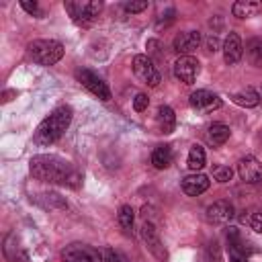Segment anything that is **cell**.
Masks as SVG:
<instances>
[{"label": "cell", "instance_id": "12", "mask_svg": "<svg viewBox=\"0 0 262 262\" xmlns=\"http://www.w3.org/2000/svg\"><path fill=\"white\" fill-rule=\"evenodd\" d=\"M237 174L244 182L248 184H256L262 180V164L254 158V156H246L239 160L237 164Z\"/></svg>", "mask_w": 262, "mask_h": 262}, {"label": "cell", "instance_id": "26", "mask_svg": "<svg viewBox=\"0 0 262 262\" xmlns=\"http://www.w3.org/2000/svg\"><path fill=\"white\" fill-rule=\"evenodd\" d=\"M102 260H104V262H129L127 256H125L123 252L115 250V248H106L104 254H102Z\"/></svg>", "mask_w": 262, "mask_h": 262}, {"label": "cell", "instance_id": "31", "mask_svg": "<svg viewBox=\"0 0 262 262\" xmlns=\"http://www.w3.org/2000/svg\"><path fill=\"white\" fill-rule=\"evenodd\" d=\"M205 47H207V51H209V53H215V51L219 49V39H217L215 35H209V37H207V41H205Z\"/></svg>", "mask_w": 262, "mask_h": 262}, {"label": "cell", "instance_id": "10", "mask_svg": "<svg viewBox=\"0 0 262 262\" xmlns=\"http://www.w3.org/2000/svg\"><path fill=\"white\" fill-rule=\"evenodd\" d=\"M205 217L213 225H225L235 217V209H233V205L229 201H215L213 205L207 207Z\"/></svg>", "mask_w": 262, "mask_h": 262}, {"label": "cell", "instance_id": "4", "mask_svg": "<svg viewBox=\"0 0 262 262\" xmlns=\"http://www.w3.org/2000/svg\"><path fill=\"white\" fill-rule=\"evenodd\" d=\"M66 10L70 12L72 20L82 25V27H88L96 20L98 12L102 10V2H96V0H74V2H66Z\"/></svg>", "mask_w": 262, "mask_h": 262}, {"label": "cell", "instance_id": "16", "mask_svg": "<svg viewBox=\"0 0 262 262\" xmlns=\"http://www.w3.org/2000/svg\"><path fill=\"white\" fill-rule=\"evenodd\" d=\"M227 242H229V262H248V256H246V248H244V242L237 233V229L229 227L227 231Z\"/></svg>", "mask_w": 262, "mask_h": 262}, {"label": "cell", "instance_id": "14", "mask_svg": "<svg viewBox=\"0 0 262 262\" xmlns=\"http://www.w3.org/2000/svg\"><path fill=\"white\" fill-rule=\"evenodd\" d=\"M242 53H244V47H242L239 35L233 33V31L227 33V37L223 41V59H225V63H229V66L237 63L242 59Z\"/></svg>", "mask_w": 262, "mask_h": 262}, {"label": "cell", "instance_id": "33", "mask_svg": "<svg viewBox=\"0 0 262 262\" xmlns=\"http://www.w3.org/2000/svg\"><path fill=\"white\" fill-rule=\"evenodd\" d=\"M260 61H262V55H260Z\"/></svg>", "mask_w": 262, "mask_h": 262}, {"label": "cell", "instance_id": "19", "mask_svg": "<svg viewBox=\"0 0 262 262\" xmlns=\"http://www.w3.org/2000/svg\"><path fill=\"white\" fill-rule=\"evenodd\" d=\"M156 121H158V127H160L162 133H172L174 127H176V115H174V111H172L170 106H166V104H162V106L158 108Z\"/></svg>", "mask_w": 262, "mask_h": 262}, {"label": "cell", "instance_id": "6", "mask_svg": "<svg viewBox=\"0 0 262 262\" xmlns=\"http://www.w3.org/2000/svg\"><path fill=\"white\" fill-rule=\"evenodd\" d=\"M133 74L137 76L139 82H143L151 88H156L162 82V76H160L158 68L154 66L151 57H147V55H135L133 57Z\"/></svg>", "mask_w": 262, "mask_h": 262}, {"label": "cell", "instance_id": "29", "mask_svg": "<svg viewBox=\"0 0 262 262\" xmlns=\"http://www.w3.org/2000/svg\"><path fill=\"white\" fill-rule=\"evenodd\" d=\"M123 6H125L127 12L133 14V12H143V10L147 8V2H145V0H141V2H133V0H131V2H125Z\"/></svg>", "mask_w": 262, "mask_h": 262}, {"label": "cell", "instance_id": "18", "mask_svg": "<svg viewBox=\"0 0 262 262\" xmlns=\"http://www.w3.org/2000/svg\"><path fill=\"white\" fill-rule=\"evenodd\" d=\"M229 98L239 104V106H246V108H252L260 102V94L254 90V88H244V90H237V92H231Z\"/></svg>", "mask_w": 262, "mask_h": 262}, {"label": "cell", "instance_id": "25", "mask_svg": "<svg viewBox=\"0 0 262 262\" xmlns=\"http://www.w3.org/2000/svg\"><path fill=\"white\" fill-rule=\"evenodd\" d=\"M213 176L217 182H229L231 176H233V170L229 166H215L213 168Z\"/></svg>", "mask_w": 262, "mask_h": 262}, {"label": "cell", "instance_id": "5", "mask_svg": "<svg viewBox=\"0 0 262 262\" xmlns=\"http://www.w3.org/2000/svg\"><path fill=\"white\" fill-rule=\"evenodd\" d=\"M61 262H104L102 254L88 244H70L61 252Z\"/></svg>", "mask_w": 262, "mask_h": 262}, {"label": "cell", "instance_id": "22", "mask_svg": "<svg viewBox=\"0 0 262 262\" xmlns=\"http://www.w3.org/2000/svg\"><path fill=\"white\" fill-rule=\"evenodd\" d=\"M151 164L158 168V170H164L172 164V149L170 145H158L151 154Z\"/></svg>", "mask_w": 262, "mask_h": 262}, {"label": "cell", "instance_id": "30", "mask_svg": "<svg viewBox=\"0 0 262 262\" xmlns=\"http://www.w3.org/2000/svg\"><path fill=\"white\" fill-rule=\"evenodd\" d=\"M20 6H23L27 12L35 14V16H41V14H43V12L39 10V4H37V2H27V0H23V2H20Z\"/></svg>", "mask_w": 262, "mask_h": 262}, {"label": "cell", "instance_id": "13", "mask_svg": "<svg viewBox=\"0 0 262 262\" xmlns=\"http://www.w3.org/2000/svg\"><path fill=\"white\" fill-rule=\"evenodd\" d=\"M201 33L199 31H184V33H178L174 37V51L182 53V55H188L192 53L199 45H201Z\"/></svg>", "mask_w": 262, "mask_h": 262}, {"label": "cell", "instance_id": "7", "mask_svg": "<svg viewBox=\"0 0 262 262\" xmlns=\"http://www.w3.org/2000/svg\"><path fill=\"white\" fill-rule=\"evenodd\" d=\"M76 76H78V80L82 82V86H84L86 90H90L96 98H100V100H108V98H111V90H108L106 82H104L98 74H94V72H90V70H78Z\"/></svg>", "mask_w": 262, "mask_h": 262}, {"label": "cell", "instance_id": "8", "mask_svg": "<svg viewBox=\"0 0 262 262\" xmlns=\"http://www.w3.org/2000/svg\"><path fill=\"white\" fill-rule=\"evenodd\" d=\"M141 239H143V244H145V248L158 258V260H166L168 258V252H166V248H164V244H162V239H160V233H158V229H156V225L151 223V221H145L143 225H141Z\"/></svg>", "mask_w": 262, "mask_h": 262}, {"label": "cell", "instance_id": "17", "mask_svg": "<svg viewBox=\"0 0 262 262\" xmlns=\"http://www.w3.org/2000/svg\"><path fill=\"white\" fill-rule=\"evenodd\" d=\"M260 10H262V2H260V0H237V2H233V6H231L233 16H237V18L256 16Z\"/></svg>", "mask_w": 262, "mask_h": 262}, {"label": "cell", "instance_id": "15", "mask_svg": "<svg viewBox=\"0 0 262 262\" xmlns=\"http://www.w3.org/2000/svg\"><path fill=\"white\" fill-rule=\"evenodd\" d=\"M207 188H209V178L201 172H194V174H188V176L182 178V190L188 196H199Z\"/></svg>", "mask_w": 262, "mask_h": 262}, {"label": "cell", "instance_id": "9", "mask_svg": "<svg viewBox=\"0 0 262 262\" xmlns=\"http://www.w3.org/2000/svg\"><path fill=\"white\" fill-rule=\"evenodd\" d=\"M199 70H201L199 59L192 55H180L174 61V76L184 84H192L199 76Z\"/></svg>", "mask_w": 262, "mask_h": 262}, {"label": "cell", "instance_id": "1", "mask_svg": "<svg viewBox=\"0 0 262 262\" xmlns=\"http://www.w3.org/2000/svg\"><path fill=\"white\" fill-rule=\"evenodd\" d=\"M31 174L33 178L41 180V182H55V184H63L70 188H78L82 182V174L74 168V164H70L68 160L53 156V154H39L33 156L31 162Z\"/></svg>", "mask_w": 262, "mask_h": 262}, {"label": "cell", "instance_id": "11", "mask_svg": "<svg viewBox=\"0 0 262 262\" xmlns=\"http://www.w3.org/2000/svg\"><path fill=\"white\" fill-rule=\"evenodd\" d=\"M188 102H190V106H192L194 111H199V113H213V111L221 108V104H223L221 98H219L217 94L209 92V90H194V92L190 94Z\"/></svg>", "mask_w": 262, "mask_h": 262}, {"label": "cell", "instance_id": "32", "mask_svg": "<svg viewBox=\"0 0 262 262\" xmlns=\"http://www.w3.org/2000/svg\"><path fill=\"white\" fill-rule=\"evenodd\" d=\"M199 262H213V258H211V256H209V254H203V256H201V260H199Z\"/></svg>", "mask_w": 262, "mask_h": 262}, {"label": "cell", "instance_id": "27", "mask_svg": "<svg viewBox=\"0 0 262 262\" xmlns=\"http://www.w3.org/2000/svg\"><path fill=\"white\" fill-rule=\"evenodd\" d=\"M242 221H248V225L256 231V233H262V213L260 211H256V213H252L250 217H242Z\"/></svg>", "mask_w": 262, "mask_h": 262}, {"label": "cell", "instance_id": "20", "mask_svg": "<svg viewBox=\"0 0 262 262\" xmlns=\"http://www.w3.org/2000/svg\"><path fill=\"white\" fill-rule=\"evenodd\" d=\"M4 256L8 262H27V254L23 252V248L16 244V235L10 233L4 242Z\"/></svg>", "mask_w": 262, "mask_h": 262}, {"label": "cell", "instance_id": "24", "mask_svg": "<svg viewBox=\"0 0 262 262\" xmlns=\"http://www.w3.org/2000/svg\"><path fill=\"white\" fill-rule=\"evenodd\" d=\"M117 219H119V225H121V229H123L125 233H131V227H133V219H135V213H133L131 205H123V207L119 209V215H117Z\"/></svg>", "mask_w": 262, "mask_h": 262}, {"label": "cell", "instance_id": "3", "mask_svg": "<svg viewBox=\"0 0 262 262\" xmlns=\"http://www.w3.org/2000/svg\"><path fill=\"white\" fill-rule=\"evenodd\" d=\"M29 53L39 66H53L63 57V45L53 39H37L29 45Z\"/></svg>", "mask_w": 262, "mask_h": 262}, {"label": "cell", "instance_id": "21", "mask_svg": "<svg viewBox=\"0 0 262 262\" xmlns=\"http://www.w3.org/2000/svg\"><path fill=\"white\" fill-rule=\"evenodd\" d=\"M229 127L223 125V123H213L209 129H207V141L211 145H223L227 139H229Z\"/></svg>", "mask_w": 262, "mask_h": 262}, {"label": "cell", "instance_id": "28", "mask_svg": "<svg viewBox=\"0 0 262 262\" xmlns=\"http://www.w3.org/2000/svg\"><path fill=\"white\" fill-rule=\"evenodd\" d=\"M147 104H149V98H147V94H143V92L133 98V108H135L137 113H143V111L147 108Z\"/></svg>", "mask_w": 262, "mask_h": 262}, {"label": "cell", "instance_id": "23", "mask_svg": "<svg viewBox=\"0 0 262 262\" xmlns=\"http://www.w3.org/2000/svg\"><path fill=\"white\" fill-rule=\"evenodd\" d=\"M205 162H207V156H205V149L199 145V143H194L192 147H190V151H188V168L190 170H201V168H205Z\"/></svg>", "mask_w": 262, "mask_h": 262}, {"label": "cell", "instance_id": "2", "mask_svg": "<svg viewBox=\"0 0 262 262\" xmlns=\"http://www.w3.org/2000/svg\"><path fill=\"white\" fill-rule=\"evenodd\" d=\"M70 123H72V108L70 106H57L39 123L33 141L37 145H49L66 133Z\"/></svg>", "mask_w": 262, "mask_h": 262}]
</instances>
